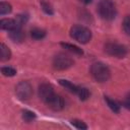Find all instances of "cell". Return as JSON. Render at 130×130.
<instances>
[{
	"label": "cell",
	"instance_id": "cell-1",
	"mask_svg": "<svg viewBox=\"0 0 130 130\" xmlns=\"http://www.w3.org/2000/svg\"><path fill=\"white\" fill-rule=\"evenodd\" d=\"M99 15L105 20H113L117 14V8L112 0H100L96 6Z\"/></svg>",
	"mask_w": 130,
	"mask_h": 130
},
{
	"label": "cell",
	"instance_id": "cell-2",
	"mask_svg": "<svg viewBox=\"0 0 130 130\" xmlns=\"http://www.w3.org/2000/svg\"><path fill=\"white\" fill-rule=\"evenodd\" d=\"M90 74L96 82H106L110 78L111 71L106 64L95 62L90 66Z\"/></svg>",
	"mask_w": 130,
	"mask_h": 130
},
{
	"label": "cell",
	"instance_id": "cell-3",
	"mask_svg": "<svg viewBox=\"0 0 130 130\" xmlns=\"http://www.w3.org/2000/svg\"><path fill=\"white\" fill-rule=\"evenodd\" d=\"M70 37L80 44H87L91 39V31L86 26L75 24L70 28Z\"/></svg>",
	"mask_w": 130,
	"mask_h": 130
},
{
	"label": "cell",
	"instance_id": "cell-4",
	"mask_svg": "<svg viewBox=\"0 0 130 130\" xmlns=\"http://www.w3.org/2000/svg\"><path fill=\"white\" fill-rule=\"evenodd\" d=\"M74 64L72 58L65 53H58L53 59V67L56 70H66Z\"/></svg>",
	"mask_w": 130,
	"mask_h": 130
},
{
	"label": "cell",
	"instance_id": "cell-5",
	"mask_svg": "<svg viewBox=\"0 0 130 130\" xmlns=\"http://www.w3.org/2000/svg\"><path fill=\"white\" fill-rule=\"evenodd\" d=\"M105 52L112 56V57H116V58H124L127 55V49L125 46L115 43V42H109L105 45L104 47Z\"/></svg>",
	"mask_w": 130,
	"mask_h": 130
},
{
	"label": "cell",
	"instance_id": "cell-6",
	"mask_svg": "<svg viewBox=\"0 0 130 130\" xmlns=\"http://www.w3.org/2000/svg\"><path fill=\"white\" fill-rule=\"evenodd\" d=\"M16 96L20 101H27L32 95V87L27 81H20L15 86Z\"/></svg>",
	"mask_w": 130,
	"mask_h": 130
},
{
	"label": "cell",
	"instance_id": "cell-7",
	"mask_svg": "<svg viewBox=\"0 0 130 130\" xmlns=\"http://www.w3.org/2000/svg\"><path fill=\"white\" fill-rule=\"evenodd\" d=\"M45 104H46L51 110L56 111V112L63 110L64 107H65L64 99H63L61 95L57 94V93H54V94H53V95H52V96H51Z\"/></svg>",
	"mask_w": 130,
	"mask_h": 130
},
{
	"label": "cell",
	"instance_id": "cell-8",
	"mask_svg": "<svg viewBox=\"0 0 130 130\" xmlns=\"http://www.w3.org/2000/svg\"><path fill=\"white\" fill-rule=\"evenodd\" d=\"M54 93V88L49 83H43L39 86V96L44 103H46Z\"/></svg>",
	"mask_w": 130,
	"mask_h": 130
},
{
	"label": "cell",
	"instance_id": "cell-9",
	"mask_svg": "<svg viewBox=\"0 0 130 130\" xmlns=\"http://www.w3.org/2000/svg\"><path fill=\"white\" fill-rule=\"evenodd\" d=\"M0 27L1 29H5V30H12L15 28H21L17 25V22L15 20V18H3L0 20Z\"/></svg>",
	"mask_w": 130,
	"mask_h": 130
},
{
	"label": "cell",
	"instance_id": "cell-10",
	"mask_svg": "<svg viewBox=\"0 0 130 130\" xmlns=\"http://www.w3.org/2000/svg\"><path fill=\"white\" fill-rule=\"evenodd\" d=\"M9 38L14 43H21V42H23L25 36L21 28H15V29H12L9 31Z\"/></svg>",
	"mask_w": 130,
	"mask_h": 130
},
{
	"label": "cell",
	"instance_id": "cell-11",
	"mask_svg": "<svg viewBox=\"0 0 130 130\" xmlns=\"http://www.w3.org/2000/svg\"><path fill=\"white\" fill-rule=\"evenodd\" d=\"M11 58V51L10 49L5 45V44H1L0 45V59L1 61L5 62L7 60H9Z\"/></svg>",
	"mask_w": 130,
	"mask_h": 130
},
{
	"label": "cell",
	"instance_id": "cell-12",
	"mask_svg": "<svg viewBox=\"0 0 130 130\" xmlns=\"http://www.w3.org/2000/svg\"><path fill=\"white\" fill-rule=\"evenodd\" d=\"M60 45L64 49H67L68 51H70V52H72L74 54H77V55H82L83 54V51L79 47H77L75 45H72V44H69V43H61Z\"/></svg>",
	"mask_w": 130,
	"mask_h": 130
},
{
	"label": "cell",
	"instance_id": "cell-13",
	"mask_svg": "<svg viewBox=\"0 0 130 130\" xmlns=\"http://www.w3.org/2000/svg\"><path fill=\"white\" fill-rule=\"evenodd\" d=\"M59 83H60L63 87H65L67 90H69L70 92H73V93H76V92H77L78 86L74 85V84H73V83H71L70 81L65 80V79H60V80H59Z\"/></svg>",
	"mask_w": 130,
	"mask_h": 130
},
{
	"label": "cell",
	"instance_id": "cell-14",
	"mask_svg": "<svg viewBox=\"0 0 130 130\" xmlns=\"http://www.w3.org/2000/svg\"><path fill=\"white\" fill-rule=\"evenodd\" d=\"M30 36L34 40H41L46 36V31L42 28L36 27V28H32L30 30Z\"/></svg>",
	"mask_w": 130,
	"mask_h": 130
},
{
	"label": "cell",
	"instance_id": "cell-15",
	"mask_svg": "<svg viewBox=\"0 0 130 130\" xmlns=\"http://www.w3.org/2000/svg\"><path fill=\"white\" fill-rule=\"evenodd\" d=\"M76 94L78 95V98H79L80 101H86L90 96V92H89V90L86 87H79L78 86V89H77Z\"/></svg>",
	"mask_w": 130,
	"mask_h": 130
},
{
	"label": "cell",
	"instance_id": "cell-16",
	"mask_svg": "<svg viewBox=\"0 0 130 130\" xmlns=\"http://www.w3.org/2000/svg\"><path fill=\"white\" fill-rule=\"evenodd\" d=\"M105 101L107 103V105L109 106V108L114 112V113H119L120 112V106L112 99H110L109 96H105Z\"/></svg>",
	"mask_w": 130,
	"mask_h": 130
},
{
	"label": "cell",
	"instance_id": "cell-17",
	"mask_svg": "<svg viewBox=\"0 0 130 130\" xmlns=\"http://www.w3.org/2000/svg\"><path fill=\"white\" fill-rule=\"evenodd\" d=\"M21 116H22V119H23L26 123H29V122H31L32 120L36 119V114H35L34 112L29 111V110H23Z\"/></svg>",
	"mask_w": 130,
	"mask_h": 130
},
{
	"label": "cell",
	"instance_id": "cell-18",
	"mask_svg": "<svg viewBox=\"0 0 130 130\" xmlns=\"http://www.w3.org/2000/svg\"><path fill=\"white\" fill-rule=\"evenodd\" d=\"M12 10L11 8V5L8 3V2H1L0 3V14L1 15H5V14H8L10 13Z\"/></svg>",
	"mask_w": 130,
	"mask_h": 130
},
{
	"label": "cell",
	"instance_id": "cell-19",
	"mask_svg": "<svg viewBox=\"0 0 130 130\" xmlns=\"http://www.w3.org/2000/svg\"><path fill=\"white\" fill-rule=\"evenodd\" d=\"M41 7H42L43 11H44L45 13H47V14H50V15H51V14L54 13V10H53L52 5H51L49 2L45 1V0H42V1H41Z\"/></svg>",
	"mask_w": 130,
	"mask_h": 130
},
{
	"label": "cell",
	"instance_id": "cell-20",
	"mask_svg": "<svg viewBox=\"0 0 130 130\" xmlns=\"http://www.w3.org/2000/svg\"><path fill=\"white\" fill-rule=\"evenodd\" d=\"M122 27H123V30L125 31V34L130 36V15H126L124 17L123 22H122Z\"/></svg>",
	"mask_w": 130,
	"mask_h": 130
},
{
	"label": "cell",
	"instance_id": "cell-21",
	"mask_svg": "<svg viewBox=\"0 0 130 130\" xmlns=\"http://www.w3.org/2000/svg\"><path fill=\"white\" fill-rule=\"evenodd\" d=\"M71 125L74 126V127L77 128V129H81V130L87 129V125H86L83 121L78 120V119H73V120H71Z\"/></svg>",
	"mask_w": 130,
	"mask_h": 130
},
{
	"label": "cell",
	"instance_id": "cell-22",
	"mask_svg": "<svg viewBox=\"0 0 130 130\" xmlns=\"http://www.w3.org/2000/svg\"><path fill=\"white\" fill-rule=\"evenodd\" d=\"M1 72L4 76H14L16 74V70L10 66H6V67H2L1 68Z\"/></svg>",
	"mask_w": 130,
	"mask_h": 130
},
{
	"label": "cell",
	"instance_id": "cell-23",
	"mask_svg": "<svg viewBox=\"0 0 130 130\" xmlns=\"http://www.w3.org/2000/svg\"><path fill=\"white\" fill-rule=\"evenodd\" d=\"M124 105H125V107H126L127 109H129V110H130V98H129V99H127V100L125 101Z\"/></svg>",
	"mask_w": 130,
	"mask_h": 130
},
{
	"label": "cell",
	"instance_id": "cell-24",
	"mask_svg": "<svg viewBox=\"0 0 130 130\" xmlns=\"http://www.w3.org/2000/svg\"><path fill=\"white\" fill-rule=\"evenodd\" d=\"M80 2H82V3H84V4H89L92 0H79Z\"/></svg>",
	"mask_w": 130,
	"mask_h": 130
}]
</instances>
